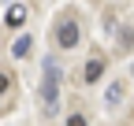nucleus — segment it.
<instances>
[{
	"mask_svg": "<svg viewBox=\"0 0 134 126\" xmlns=\"http://www.w3.org/2000/svg\"><path fill=\"white\" fill-rule=\"evenodd\" d=\"M56 97H60V63L56 59H45V82H41L45 111H56Z\"/></svg>",
	"mask_w": 134,
	"mask_h": 126,
	"instance_id": "nucleus-1",
	"label": "nucleus"
},
{
	"mask_svg": "<svg viewBox=\"0 0 134 126\" xmlns=\"http://www.w3.org/2000/svg\"><path fill=\"white\" fill-rule=\"evenodd\" d=\"M78 37H82V30H78V22H75V19H67V22H60V26H56V45H60V48H75Z\"/></svg>",
	"mask_w": 134,
	"mask_h": 126,
	"instance_id": "nucleus-2",
	"label": "nucleus"
},
{
	"mask_svg": "<svg viewBox=\"0 0 134 126\" xmlns=\"http://www.w3.org/2000/svg\"><path fill=\"white\" fill-rule=\"evenodd\" d=\"M4 22H8L11 30H19V26L26 22V4H11V8H8V15H4Z\"/></svg>",
	"mask_w": 134,
	"mask_h": 126,
	"instance_id": "nucleus-3",
	"label": "nucleus"
},
{
	"mask_svg": "<svg viewBox=\"0 0 134 126\" xmlns=\"http://www.w3.org/2000/svg\"><path fill=\"white\" fill-rule=\"evenodd\" d=\"M100 74H104V59H90L86 63V71H82V78L93 85V82H100Z\"/></svg>",
	"mask_w": 134,
	"mask_h": 126,
	"instance_id": "nucleus-4",
	"label": "nucleus"
},
{
	"mask_svg": "<svg viewBox=\"0 0 134 126\" xmlns=\"http://www.w3.org/2000/svg\"><path fill=\"white\" fill-rule=\"evenodd\" d=\"M26 52H30V37H19V41L11 45V56H15V59H23Z\"/></svg>",
	"mask_w": 134,
	"mask_h": 126,
	"instance_id": "nucleus-5",
	"label": "nucleus"
},
{
	"mask_svg": "<svg viewBox=\"0 0 134 126\" xmlns=\"http://www.w3.org/2000/svg\"><path fill=\"white\" fill-rule=\"evenodd\" d=\"M119 97H123V85H119V82H112V85H108V97H104V100H108V108L119 104Z\"/></svg>",
	"mask_w": 134,
	"mask_h": 126,
	"instance_id": "nucleus-6",
	"label": "nucleus"
},
{
	"mask_svg": "<svg viewBox=\"0 0 134 126\" xmlns=\"http://www.w3.org/2000/svg\"><path fill=\"white\" fill-rule=\"evenodd\" d=\"M8 89H11V78H8L4 71H0V97H4V93H8Z\"/></svg>",
	"mask_w": 134,
	"mask_h": 126,
	"instance_id": "nucleus-7",
	"label": "nucleus"
},
{
	"mask_svg": "<svg viewBox=\"0 0 134 126\" xmlns=\"http://www.w3.org/2000/svg\"><path fill=\"white\" fill-rule=\"evenodd\" d=\"M119 45H123V48H130V45H134V37H130V30H123V34H119Z\"/></svg>",
	"mask_w": 134,
	"mask_h": 126,
	"instance_id": "nucleus-8",
	"label": "nucleus"
},
{
	"mask_svg": "<svg viewBox=\"0 0 134 126\" xmlns=\"http://www.w3.org/2000/svg\"><path fill=\"white\" fill-rule=\"evenodd\" d=\"M67 126H86V119L82 115H67Z\"/></svg>",
	"mask_w": 134,
	"mask_h": 126,
	"instance_id": "nucleus-9",
	"label": "nucleus"
},
{
	"mask_svg": "<svg viewBox=\"0 0 134 126\" xmlns=\"http://www.w3.org/2000/svg\"><path fill=\"white\" fill-rule=\"evenodd\" d=\"M130 71H134V63H130Z\"/></svg>",
	"mask_w": 134,
	"mask_h": 126,
	"instance_id": "nucleus-10",
	"label": "nucleus"
}]
</instances>
